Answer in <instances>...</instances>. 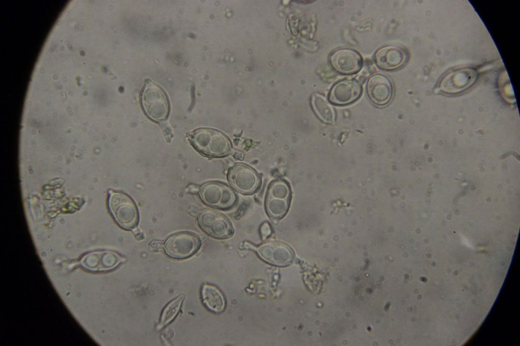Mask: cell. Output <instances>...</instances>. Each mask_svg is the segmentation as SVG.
<instances>
[{
	"instance_id": "15",
	"label": "cell",
	"mask_w": 520,
	"mask_h": 346,
	"mask_svg": "<svg viewBox=\"0 0 520 346\" xmlns=\"http://www.w3.org/2000/svg\"><path fill=\"white\" fill-rule=\"evenodd\" d=\"M123 260V258L116 252L104 251L87 254L83 258L81 264L90 270L105 271L116 267Z\"/></svg>"
},
{
	"instance_id": "14",
	"label": "cell",
	"mask_w": 520,
	"mask_h": 346,
	"mask_svg": "<svg viewBox=\"0 0 520 346\" xmlns=\"http://www.w3.org/2000/svg\"><path fill=\"white\" fill-rule=\"evenodd\" d=\"M367 93L370 99L377 106H384L391 100L393 86L386 76L376 74L371 77L367 83Z\"/></svg>"
},
{
	"instance_id": "11",
	"label": "cell",
	"mask_w": 520,
	"mask_h": 346,
	"mask_svg": "<svg viewBox=\"0 0 520 346\" xmlns=\"http://www.w3.org/2000/svg\"><path fill=\"white\" fill-rule=\"evenodd\" d=\"M330 62L337 72L350 75L360 71L362 65V58L356 51L342 48L335 50L330 56Z\"/></svg>"
},
{
	"instance_id": "5",
	"label": "cell",
	"mask_w": 520,
	"mask_h": 346,
	"mask_svg": "<svg viewBox=\"0 0 520 346\" xmlns=\"http://www.w3.org/2000/svg\"><path fill=\"white\" fill-rule=\"evenodd\" d=\"M199 194L205 204L221 209L232 207L237 200L236 195L231 188L217 182L204 184L200 187Z\"/></svg>"
},
{
	"instance_id": "1",
	"label": "cell",
	"mask_w": 520,
	"mask_h": 346,
	"mask_svg": "<svg viewBox=\"0 0 520 346\" xmlns=\"http://www.w3.org/2000/svg\"><path fill=\"white\" fill-rule=\"evenodd\" d=\"M193 147L201 153L210 157H221L229 154L231 142L222 133L210 128H200L189 135Z\"/></svg>"
},
{
	"instance_id": "10",
	"label": "cell",
	"mask_w": 520,
	"mask_h": 346,
	"mask_svg": "<svg viewBox=\"0 0 520 346\" xmlns=\"http://www.w3.org/2000/svg\"><path fill=\"white\" fill-rule=\"evenodd\" d=\"M256 252L264 261L279 266L290 264L294 258L291 249L280 242L269 241L263 244L256 248Z\"/></svg>"
},
{
	"instance_id": "13",
	"label": "cell",
	"mask_w": 520,
	"mask_h": 346,
	"mask_svg": "<svg viewBox=\"0 0 520 346\" xmlns=\"http://www.w3.org/2000/svg\"><path fill=\"white\" fill-rule=\"evenodd\" d=\"M407 59L406 51L395 45L382 47L376 51L374 55L377 66L385 71L398 69L405 64Z\"/></svg>"
},
{
	"instance_id": "7",
	"label": "cell",
	"mask_w": 520,
	"mask_h": 346,
	"mask_svg": "<svg viewBox=\"0 0 520 346\" xmlns=\"http://www.w3.org/2000/svg\"><path fill=\"white\" fill-rule=\"evenodd\" d=\"M198 221L204 231L215 238H228L233 233L232 225L228 218L212 210L202 211L198 215Z\"/></svg>"
},
{
	"instance_id": "2",
	"label": "cell",
	"mask_w": 520,
	"mask_h": 346,
	"mask_svg": "<svg viewBox=\"0 0 520 346\" xmlns=\"http://www.w3.org/2000/svg\"><path fill=\"white\" fill-rule=\"evenodd\" d=\"M141 102L146 115L155 121L167 118L169 112L168 97L157 84L148 80L141 95Z\"/></svg>"
},
{
	"instance_id": "8",
	"label": "cell",
	"mask_w": 520,
	"mask_h": 346,
	"mask_svg": "<svg viewBox=\"0 0 520 346\" xmlns=\"http://www.w3.org/2000/svg\"><path fill=\"white\" fill-rule=\"evenodd\" d=\"M477 78L476 70L472 67H461L446 74L441 80L439 89L448 94L461 92L472 86Z\"/></svg>"
},
{
	"instance_id": "6",
	"label": "cell",
	"mask_w": 520,
	"mask_h": 346,
	"mask_svg": "<svg viewBox=\"0 0 520 346\" xmlns=\"http://www.w3.org/2000/svg\"><path fill=\"white\" fill-rule=\"evenodd\" d=\"M200 244V239L196 234L188 232H181L169 237L164 247L169 256L176 259H183L194 254L199 248Z\"/></svg>"
},
{
	"instance_id": "17",
	"label": "cell",
	"mask_w": 520,
	"mask_h": 346,
	"mask_svg": "<svg viewBox=\"0 0 520 346\" xmlns=\"http://www.w3.org/2000/svg\"><path fill=\"white\" fill-rule=\"evenodd\" d=\"M312 105L315 112L322 121L328 123H334L335 111L324 97L319 94H314Z\"/></svg>"
},
{
	"instance_id": "16",
	"label": "cell",
	"mask_w": 520,
	"mask_h": 346,
	"mask_svg": "<svg viewBox=\"0 0 520 346\" xmlns=\"http://www.w3.org/2000/svg\"><path fill=\"white\" fill-rule=\"evenodd\" d=\"M202 297L204 304L211 311L220 313L224 310L225 299L222 293L216 287L204 285L202 289Z\"/></svg>"
},
{
	"instance_id": "19",
	"label": "cell",
	"mask_w": 520,
	"mask_h": 346,
	"mask_svg": "<svg viewBox=\"0 0 520 346\" xmlns=\"http://www.w3.org/2000/svg\"><path fill=\"white\" fill-rule=\"evenodd\" d=\"M163 246V244L161 241L158 240H154L151 241L149 245L150 249L153 251L157 250L161 248Z\"/></svg>"
},
{
	"instance_id": "3",
	"label": "cell",
	"mask_w": 520,
	"mask_h": 346,
	"mask_svg": "<svg viewBox=\"0 0 520 346\" xmlns=\"http://www.w3.org/2000/svg\"><path fill=\"white\" fill-rule=\"evenodd\" d=\"M108 205L113 218L121 227L132 229L136 227L139 214L136 205L129 196L121 192H111Z\"/></svg>"
},
{
	"instance_id": "4",
	"label": "cell",
	"mask_w": 520,
	"mask_h": 346,
	"mask_svg": "<svg viewBox=\"0 0 520 346\" xmlns=\"http://www.w3.org/2000/svg\"><path fill=\"white\" fill-rule=\"evenodd\" d=\"M290 198V188L285 181L279 179L272 182L265 200L266 210L269 216L273 219L282 218L288 211Z\"/></svg>"
},
{
	"instance_id": "18",
	"label": "cell",
	"mask_w": 520,
	"mask_h": 346,
	"mask_svg": "<svg viewBox=\"0 0 520 346\" xmlns=\"http://www.w3.org/2000/svg\"><path fill=\"white\" fill-rule=\"evenodd\" d=\"M184 298L183 294L180 295L167 305L163 310L160 322L157 326L158 330L162 329L175 318L180 309Z\"/></svg>"
},
{
	"instance_id": "9",
	"label": "cell",
	"mask_w": 520,
	"mask_h": 346,
	"mask_svg": "<svg viewBox=\"0 0 520 346\" xmlns=\"http://www.w3.org/2000/svg\"><path fill=\"white\" fill-rule=\"evenodd\" d=\"M228 179L236 190L244 194L254 193L260 185V178L256 171L243 164L233 166L229 171Z\"/></svg>"
},
{
	"instance_id": "12",
	"label": "cell",
	"mask_w": 520,
	"mask_h": 346,
	"mask_svg": "<svg viewBox=\"0 0 520 346\" xmlns=\"http://www.w3.org/2000/svg\"><path fill=\"white\" fill-rule=\"evenodd\" d=\"M362 88L360 83L354 79H344L336 83L329 93V100L338 105H345L357 100L361 95Z\"/></svg>"
}]
</instances>
